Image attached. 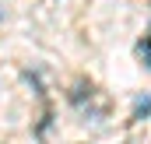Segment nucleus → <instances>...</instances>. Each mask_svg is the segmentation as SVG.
I'll list each match as a JSON object with an SVG mask.
<instances>
[{"label": "nucleus", "mask_w": 151, "mask_h": 144, "mask_svg": "<svg viewBox=\"0 0 151 144\" xmlns=\"http://www.w3.org/2000/svg\"><path fill=\"white\" fill-rule=\"evenodd\" d=\"M137 53H141V60H144V63L151 67V32H148L144 39H141V46H137Z\"/></svg>", "instance_id": "nucleus-1"}, {"label": "nucleus", "mask_w": 151, "mask_h": 144, "mask_svg": "<svg viewBox=\"0 0 151 144\" xmlns=\"http://www.w3.org/2000/svg\"><path fill=\"white\" fill-rule=\"evenodd\" d=\"M151 112V99H141L137 106H134V120H141V116H148Z\"/></svg>", "instance_id": "nucleus-2"}]
</instances>
